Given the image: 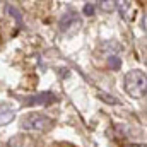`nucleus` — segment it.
Listing matches in <instances>:
<instances>
[{"label":"nucleus","mask_w":147,"mask_h":147,"mask_svg":"<svg viewBox=\"0 0 147 147\" xmlns=\"http://www.w3.org/2000/svg\"><path fill=\"white\" fill-rule=\"evenodd\" d=\"M125 91L130 98L134 99H142L146 98L147 92V75L144 70H130L123 79Z\"/></svg>","instance_id":"f257e3e1"},{"label":"nucleus","mask_w":147,"mask_h":147,"mask_svg":"<svg viewBox=\"0 0 147 147\" xmlns=\"http://www.w3.org/2000/svg\"><path fill=\"white\" fill-rule=\"evenodd\" d=\"M57 121L43 113H29L21 120V128L28 130V132H48L51 128H55Z\"/></svg>","instance_id":"f03ea898"},{"label":"nucleus","mask_w":147,"mask_h":147,"mask_svg":"<svg viewBox=\"0 0 147 147\" xmlns=\"http://www.w3.org/2000/svg\"><path fill=\"white\" fill-rule=\"evenodd\" d=\"M57 101H58V98L53 92L46 91V92H39V94H34V96L24 98V103L22 105L24 106H48V105H53Z\"/></svg>","instance_id":"7ed1b4c3"},{"label":"nucleus","mask_w":147,"mask_h":147,"mask_svg":"<svg viewBox=\"0 0 147 147\" xmlns=\"http://www.w3.org/2000/svg\"><path fill=\"white\" fill-rule=\"evenodd\" d=\"M16 118V111L9 103H0V127L9 125L10 121H14Z\"/></svg>","instance_id":"20e7f679"},{"label":"nucleus","mask_w":147,"mask_h":147,"mask_svg":"<svg viewBox=\"0 0 147 147\" xmlns=\"http://www.w3.org/2000/svg\"><path fill=\"white\" fill-rule=\"evenodd\" d=\"M9 147H36V139L29 135H16L9 140Z\"/></svg>","instance_id":"39448f33"},{"label":"nucleus","mask_w":147,"mask_h":147,"mask_svg":"<svg viewBox=\"0 0 147 147\" xmlns=\"http://www.w3.org/2000/svg\"><path fill=\"white\" fill-rule=\"evenodd\" d=\"M72 22L75 24H80V19H79V16L75 14V12H67V14H63L62 16V19H60V22H58V26H60V29L62 31H72Z\"/></svg>","instance_id":"423d86ee"},{"label":"nucleus","mask_w":147,"mask_h":147,"mask_svg":"<svg viewBox=\"0 0 147 147\" xmlns=\"http://www.w3.org/2000/svg\"><path fill=\"white\" fill-rule=\"evenodd\" d=\"M108 65H110V69H113V70H118L121 67V60L118 57H110L108 58Z\"/></svg>","instance_id":"0eeeda50"},{"label":"nucleus","mask_w":147,"mask_h":147,"mask_svg":"<svg viewBox=\"0 0 147 147\" xmlns=\"http://www.w3.org/2000/svg\"><path fill=\"white\" fill-rule=\"evenodd\" d=\"M94 12H96V3L94 2H87L84 5V14L86 16H94Z\"/></svg>","instance_id":"6e6552de"},{"label":"nucleus","mask_w":147,"mask_h":147,"mask_svg":"<svg viewBox=\"0 0 147 147\" xmlns=\"http://www.w3.org/2000/svg\"><path fill=\"white\" fill-rule=\"evenodd\" d=\"M7 10H9V12H10V14H12V16L16 17V21H17V22H19V24L22 26V19H21V12H19V10H17L16 7H12V5H9V7H7Z\"/></svg>","instance_id":"1a4fd4ad"},{"label":"nucleus","mask_w":147,"mask_h":147,"mask_svg":"<svg viewBox=\"0 0 147 147\" xmlns=\"http://www.w3.org/2000/svg\"><path fill=\"white\" fill-rule=\"evenodd\" d=\"M98 5L103 10H113V9H116V2H99Z\"/></svg>","instance_id":"9d476101"},{"label":"nucleus","mask_w":147,"mask_h":147,"mask_svg":"<svg viewBox=\"0 0 147 147\" xmlns=\"http://www.w3.org/2000/svg\"><path fill=\"white\" fill-rule=\"evenodd\" d=\"M103 99H106V103H110V105H120V101L116 99V98H111V96H108V94H105V92H101L99 94Z\"/></svg>","instance_id":"9b49d317"},{"label":"nucleus","mask_w":147,"mask_h":147,"mask_svg":"<svg viewBox=\"0 0 147 147\" xmlns=\"http://www.w3.org/2000/svg\"><path fill=\"white\" fill-rule=\"evenodd\" d=\"M128 147H147L146 144H130Z\"/></svg>","instance_id":"f8f14e48"},{"label":"nucleus","mask_w":147,"mask_h":147,"mask_svg":"<svg viewBox=\"0 0 147 147\" xmlns=\"http://www.w3.org/2000/svg\"><path fill=\"white\" fill-rule=\"evenodd\" d=\"M0 45H2V38H0Z\"/></svg>","instance_id":"ddd939ff"}]
</instances>
